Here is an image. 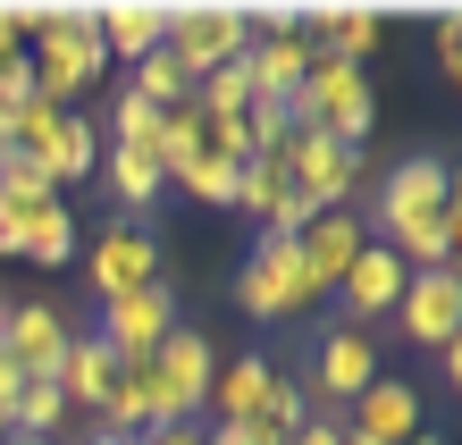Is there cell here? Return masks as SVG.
Masks as SVG:
<instances>
[{"instance_id": "30", "label": "cell", "mask_w": 462, "mask_h": 445, "mask_svg": "<svg viewBox=\"0 0 462 445\" xmlns=\"http://www.w3.org/2000/svg\"><path fill=\"white\" fill-rule=\"evenodd\" d=\"M438 76H446V85L462 76V17L454 9H438Z\"/></svg>"}, {"instance_id": "24", "label": "cell", "mask_w": 462, "mask_h": 445, "mask_svg": "<svg viewBox=\"0 0 462 445\" xmlns=\"http://www.w3.org/2000/svg\"><path fill=\"white\" fill-rule=\"evenodd\" d=\"M68 253H76V218H68V202H42L34 218H25V236H17V261L51 269V261H68Z\"/></svg>"}, {"instance_id": "19", "label": "cell", "mask_w": 462, "mask_h": 445, "mask_svg": "<svg viewBox=\"0 0 462 445\" xmlns=\"http://www.w3.org/2000/svg\"><path fill=\"white\" fill-rule=\"evenodd\" d=\"M311 51L303 34H253V51H244V76H253V101H294V85H303Z\"/></svg>"}, {"instance_id": "9", "label": "cell", "mask_w": 462, "mask_h": 445, "mask_svg": "<svg viewBox=\"0 0 462 445\" xmlns=\"http://www.w3.org/2000/svg\"><path fill=\"white\" fill-rule=\"evenodd\" d=\"M169 328H177V294H169V277H160V286L126 294V302H101V328H93V337H101L110 361H152Z\"/></svg>"}, {"instance_id": "22", "label": "cell", "mask_w": 462, "mask_h": 445, "mask_svg": "<svg viewBox=\"0 0 462 445\" xmlns=\"http://www.w3.org/2000/svg\"><path fill=\"white\" fill-rule=\"evenodd\" d=\"M68 429V395H60V378H25L17 386V403H9V437H60Z\"/></svg>"}, {"instance_id": "5", "label": "cell", "mask_w": 462, "mask_h": 445, "mask_svg": "<svg viewBox=\"0 0 462 445\" xmlns=\"http://www.w3.org/2000/svg\"><path fill=\"white\" fill-rule=\"evenodd\" d=\"M17 152L34 160L51 185H85L101 169V126L76 118V109H51V101H25L17 109Z\"/></svg>"}, {"instance_id": "32", "label": "cell", "mask_w": 462, "mask_h": 445, "mask_svg": "<svg viewBox=\"0 0 462 445\" xmlns=\"http://www.w3.org/2000/svg\"><path fill=\"white\" fill-rule=\"evenodd\" d=\"M202 445H286V437H269V429H202Z\"/></svg>"}, {"instance_id": "18", "label": "cell", "mask_w": 462, "mask_h": 445, "mask_svg": "<svg viewBox=\"0 0 462 445\" xmlns=\"http://www.w3.org/2000/svg\"><path fill=\"white\" fill-rule=\"evenodd\" d=\"M93 34L110 60H152L160 34H169V9L160 0H110V9H93Z\"/></svg>"}, {"instance_id": "4", "label": "cell", "mask_w": 462, "mask_h": 445, "mask_svg": "<svg viewBox=\"0 0 462 445\" xmlns=\"http://www.w3.org/2000/svg\"><path fill=\"white\" fill-rule=\"evenodd\" d=\"M286 118L311 126V134H328V144H353V152H362V134H370V118H378L370 68H328V60H311L303 85H294V101H286Z\"/></svg>"}, {"instance_id": "6", "label": "cell", "mask_w": 462, "mask_h": 445, "mask_svg": "<svg viewBox=\"0 0 462 445\" xmlns=\"http://www.w3.org/2000/svg\"><path fill=\"white\" fill-rule=\"evenodd\" d=\"M269 169H278L294 193H311L319 210H353V193H362V152L353 144H328V134L294 126L278 152H269Z\"/></svg>"}, {"instance_id": "2", "label": "cell", "mask_w": 462, "mask_h": 445, "mask_svg": "<svg viewBox=\"0 0 462 445\" xmlns=\"http://www.w3.org/2000/svg\"><path fill=\"white\" fill-rule=\"evenodd\" d=\"M25 42H34V51H25V85H34V101L68 109L85 85H101V34H93L85 0H51V25L25 34Z\"/></svg>"}, {"instance_id": "13", "label": "cell", "mask_w": 462, "mask_h": 445, "mask_svg": "<svg viewBox=\"0 0 462 445\" xmlns=\"http://www.w3.org/2000/svg\"><path fill=\"white\" fill-rule=\"evenodd\" d=\"M68 337H76V328L51 311V302H17V311H0V353H9L25 378H60Z\"/></svg>"}, {"instance_id": "23", "label": "cell", "mask_w": 462, "mask_h": 445, "mask_svg": "<svg viewBox=\"0 0 462 445\" xmlns=\"http://www.w3.org/2000/svg\"><path fill=\"white\" fill-rule=\"evenodd\" d=\"M101 169H110V193L126 210H143V202H160V193H169V169H160L152 152H126V144H110L101 152Z\"/></svg>"}, {"instance_id": "11", "label": "cell", "mask_w": 462, "mask_h": 445, "mask_svg": "<svg viewBox=\"0 0 462 445\" xmlns=\"http://www.w3.org/2000/svg\"><path fill=\"white\" fill-rule=\"evenodd\" d=\"M85 277H93V294H101V302H126V294L160 286V244L134 227V218H118V227H101V244H93Z\"/></svg>"}, {"instance_id": "16", "label": "cell", "mask_w": 462, "mask_h": 445, "mask_svg": "<svg viewBox=\"0 0 462 445\" xmlns=\"http://www.w3.org/2000/svg\"><path fill=\"white\" fill-rule=\"evenodd\" d=\"M269 361H219V370H210V395H202V412H219V429H253L261 421V403H269Z\"/></svg>"}, {"instance_id": "10", "label": "cell", "mask_w": 462, "mask_h": 445, "mask_svg": "<svg viewBox=\"0 0 462 445\" xmlns=\"http://www.w3.org/2000/svg\"><path fill=\"white\" fill-rule=\"evenodd\" d=\"M395 320H403V337L412 345H462V277L454 269H412L403 277V294H395Z\"/></svg>"}, {"instance_id": "7", "label": "cell", "mask_w": 462, "mask_h": 445, "mask_svg": "<svg viewBox=\"0 0 462 445\" xmlns=\"http://www.w3.org/2000/svg\"><path fill=\"white\" fill-rule=\"evenodd\" d=\"M236 302L253 320H303L319 302V286H311V269H303V253H294L286 236H261L253 261H244V277H236Z\"/></svg>"}, {"instance_id": "38", "label": "cell", "mask_w": 462, "mask_h": 445, "mask_svg": "<svg viewBox=\"0 0 462 445\" xmlns=\"http://www.w3.org/2000/svg\"><path fill=\"white\" fill-rule=\"evenodd\" d=\"M412 445H446V437H429V429H420V437H412Z\"/></svg>"}, {"instance_id": "33", "label": "cell", "mask_w": 462, "mask_h": 445, "mask_svg": "<svg viewBox=\"0 0 462 445\" xmlns=\"http://www.w3.org/2000/svg\"><path fill=\"white\" fill-rule=\"evenodd\" d=\"M25 218H34V210H17V202H0V253H9V261H17V236H25Z\"/></svg>"}, {"instance_id": "28", "label": "cell", "mask_w": 462, "mask_h": 445, "mask_svg": "<svg viewBox=\"0 0 462 445\" xmlns=\"http://www.w3.org/2000/svg\"><path fill=\"white\" fill-rule=\"evenodd\" d=\"M303 421H311V412H303V386H294V378H269V403H261V421H253V429H269V437H294Z\"/></svg>"}, {"instance_id": "27", "label": "cell", "mask_w": 462, "mask_h": 445, "mask_svg": "<svg viewBox=\"0 0 462 445\" xmlns=\"http://www.w3.org/2000/svg\"><path fill=\"white\" fill-rule=\"evenodd\" d=\"M286 134H294L286 101H253V109H244V152H253V160H269V152L286 144Z\"/></svg>"}, {"instance_id": "14", "label": "cell", "mask_w": 462, "mask_h": 445, "mask_svg": "<svg viewBox=\"0 0 462 445\" xmlns=\"http://www.w3.org/2000/svg\"><path fill=\"white\" fill-rule=\"evenodd\" d=\"M362 244H370L362 210H319L311 227L294 236V253H303V269H311V286H319V294H337V277L362 261Z\"/></svg>"}, {"instance_id": "20", "label": "cell", "mask_w": 462, "mask_h": 445, "mask_svg": "<svg viewBox=\"0 0 462 445\" xmlns=\"http://www.w3.org/2000/svg\"><path fill=\"white\" fill-rule=\"evenodd\" d=\"M110 386H118V361L101 353V337H68V353H60V395H68V412H101Z\"/></svg>"}, {"instance_id": "3", "label": "cell", "mask_w": 462, "mask_h": 445, "mask_svg": "<svg viewBox=\"0 0 462 445\" xmlns=\"http://www.w3.org/2000/svg\"><path fill=\"white\" fill-rule=\"evenodd\" d=\"M244 51H253V25H244V9H227V0H185V9H169L160 60H169L185 85H202V76L236 68Z\"/></svg>"}, {"instance_id": "40", "label": "cell", "mask_w": 462, "mask_h": 445, "mask_svg": "<svg viewBox=\"0 0 462 445\" xmlns=\"http://www.w3.org/2000/svg\"><path fill=\"white\" fill-rule=\"evenodd\" d=\"M0 445H9V421H0Z\"/></svg>"}, {"instance_id": "15", "label": "cell", "mask_w": 462, "mask_h": 445, "mask_svg": "<svg viewBox=\"0 0 462 445\" xmlns=\"http://www.w3.org/2000/svg\"><path fill=\"white\" fill-rule=\"evenodd\" d=\"M403 269L387 244H362V261H353L345 277H337V294H345V311H353V328H370V320H387L395 311V294H403Z\"/></svg>"}, {"instance_id": "17", "label": "cell", "mask_w": 462, "mask_h": 445, "mask_svg": "<svg viewBox=\"0 0 462 445\" xmlns=\"http://www.w3.org/2000/svg\"><path fill=\"white\" fill-rule=\"evenodd\" d=\"M370 378H378L370 328H328V345H319V403H353Z\"/></svg>"}, {"instance_id": "26", "label": "cell", "mask_w": 462, "mask_h": 445, "mask_svg": "<svg viewBox=\"0 0 462 445\" xmlns=\"http://www.w3.org/2000/svg\"><path fill=\"white\" fill-rule=\"evenodd\" d=\"M0 202H17V210H42V202H60V185H51L34 160H25L17 144L0 152Z\"/></svg>"}, {"instance_id": "36", "label": "cell", "mask_w": 462, "mask_h": 445, "mask_svg": "<svg viewBox=\"0 0 462 445\" xmlns=\"http://www.w3.org/2000/svg\"><path fill=\"white\" fill-rule=\"evenodd\" d=\"M17 144V109H0V152H9Z\"/></svg>"}, {"instance_id": "25", "label": "cell", "mask_w": 462, "mask_h": 445, "mask_svg": "<svg viewBox=\"0 0 462 445\" xmlns=\"http://www.w3.org/2000/svg\"><path fill=\"white\" fill-rule=\"evenodd\" d=\"M110 144H126V152H152V160H160V109H143L126 85L110 93Z\"/></svg>"}, {"instance_id": "29", "label": "cell", "mask_w": 462, "mask_h": 445, "mask_svg": "<svg viewBox=\"0 0 462 445\" xmlns=\"http://www.w3.org/2000/svg\"><path fill=\"white\" fill-rule=\"evenodd\" d=\"M278 193H286V177L269 169V160H244V169H236V210H253V218H261Z\"/></svg>"}, {"instance_id": "12", "label": "cell", "mask_w": 462, "mask_h": 445, "mask_svg": "<svg viewBox=\"0 0 462 445\" xmlns=\"http://www.w3.org/2000/svg\"><path fill=\"white\" fill-rule=\"evenodd\" d=\"M345 445H412L420 437V386L412 378H370L353 395V421L337 429Z\"/></svg>"}, {"instance_id": "1", "label": "cell", "mask_w": 462, "mask_h": 445, "mask_svg": "<svg viewBox=\"0 0 462 445\" xmlns=\"http://www.w3.org/2000/svg\"><path fill=\"white\" fill-rule=\"evenodd\" d=\"M362 227H378L370 244H387L403 269H454V244H462V202H454V169L438 152H412L378 177V202Z\"/></svg>"}, {"instance_id": "31", "label": "cell", "mask_w": 462, "mask_h": 445, "mask_svg": "<svg viewBox=\"0 0 462 445\" xmlns=\"http://www.w3.org/2000/svg\"><path fill=\"white\" fill-rule=\"evenodd\" d=\"M286 445H345V437H337V421H328V412H311V421H303V429H294Z\"/></svg>"}, {"instance_id": "39", "label": "cell", "mask_w": 462, "mask_h": 445, "mask_svg": "<svg viewBox=\"0 0 462 445\" xmlns=\"http://www.w3.org/2000/svg\"><path fill=\"white\" fill-rule=\"evenodd\" d=\"M9 445H42V437H9Z\"/></svg>"}, {"instance_id": "21", "label": "cell", "mask_w": 462, "mask_h": 445, "mask_svg": "<svg viewBox=\"0 0 462 445\" xmlns=\"http://www.w3.org/2000/svg\"><path fill=\"white\" fill-rule=\"evenodd\" d=\"M236 169H244V160H236L227 144H210V118H202V144L169 169V185L194 193V202H236Z\"/></svg>"}, {"instance_id": "8", "label": "cell", "mask_w": 462, "mask_h": 445, "mask_svg": "<svg viewBox=\"0 0 462 445\" xmlns=\"http://www.w3.org/2000/svg\"><path fill=\"white\" fill-rule=\"evenodd\" d=\"M210 370H219L210 337L177 320L169 337H160V353H152V386H160V421H152V429H177V421H194V412H202V395H210Z\"/></svg>"}, {"instance_id": "35", "label": "cell", "mask_w": 462, "mask_h": 445, "mask_svg": "<svg viewBox=\"0 0 462 445\" xmlns=\"http://www.w3.org/2000/svg\"><path fill=\"white\" fill-rule=\"evenodd\" d=\"M17 386H25V370H17L9 353H0V421H9V403H17Z\"/></svg>"}, {"instance_id": "34", "label": "cell", "mask_w": 462, "mask_h": 445, "mask_svg": "<svg viewBox=\"0 0 462 445\" xmlns=\"http://www.w3.org/2000/svg\"><path fill=\"white\" fill-rule=\"evenodd\" d=\"M134 445H202V429H194V421H177V429H143Z\"/></svg>"}, {"instance_id": "37", "label": "cell", "mask_w": 462, "mask_h": 445, "mask_svg": "<svg viewBox=\"0 0 462 445\" xmlns=\"http://www.w3.org/2000/svg\"><path fill=\"white\" fill-rule=\"evenodd\" d=\"M85 445H126V437H101V429H93V437H85Z\"/></svg>"}]
</instances>
